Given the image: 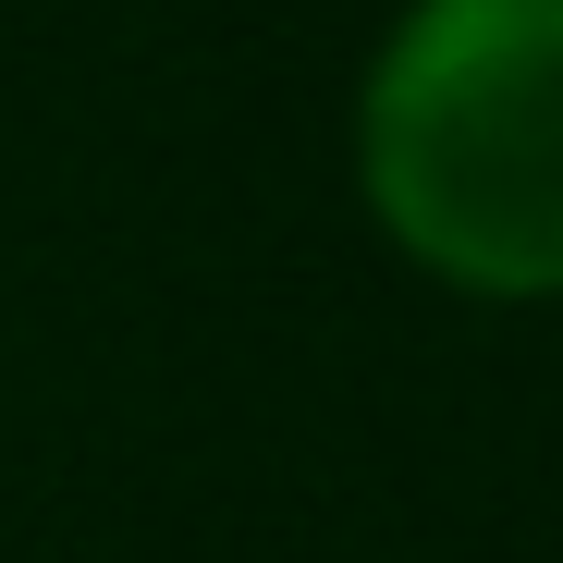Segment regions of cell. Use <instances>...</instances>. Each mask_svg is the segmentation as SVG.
I'll return each instance as SVG.
<instances>
[{
	"instance_id": "cell-1",
	"label": "cell",
	"mask_w": 563,
	"mask_h": 563,
	"mask_svg": "<svg viewBox=\"0 0 563 563\" xmlns=\"http://www.w3.org/2000/svg\"><path fill=\"white\" fill-rule=\"evenodd\" d=\"M393 233L490 295L563 282V0H429L367 86Z\"/></svg>"
}]
</instances>
